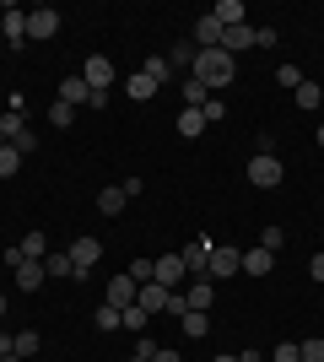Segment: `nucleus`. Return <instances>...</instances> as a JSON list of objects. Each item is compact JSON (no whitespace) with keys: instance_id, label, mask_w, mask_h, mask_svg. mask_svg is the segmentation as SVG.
Returning <instances> with one entry per match:
<instances>
[{"instance_id":"nucleus-1","label":"nucleus","mask_w":324,"mask_h":362,"mask_svg":"<svg viewBox=\"0 0 324 362\" xmlns=\"http://www.w3.org/2000/svg\"><path fill=\"white\" fill-rule=\"evenodd\" d=\"M195 81H200L205 92H216V87H232V76H238V60H232L227 49H200L195 54Z\"/></svg>"},{"instance_id":"nucleus-2","label":"nucleus","mask_w":324,"mask_h":362,"mask_svg":"<svg viewBox=\"0 0 324 362\" xmlns=\"http://www.w3.org/2000/svg\"><path fill=\"white\" fill-rule=\"evenodd\" d=\"M248 184H254V189H276L281 184V157L276 151H254V157H248Z\"/></svg>"},{"instance_id":"nucleus-3","label":"nucleus","mask_w":324,"mask_h":362,"mask_svg":"<svg viewBox=\"0 0 324 362\" xmlns=\"http://www.w3.org/2000/svg\"><path fill=\"white\" fill-rule=\"evenodd\" d=\"M65 255H71V265H76V276H87V271H92V265H97V259H103V243H97L92 233H76Z\"/></svg>"},{"instance_id":"nucleus-4","label":"nucleus","mask_w":324,"mask_h":362,"mask_svg":"<svg viewBox=\"0 0 324 362\" xmlns=\"http://www.w3.org/2000/svg\"><path fill=\"white\" fill-rule=\"evenodd\" d=\"M54 33H60V11H54V6H38V11H28V38H32V44H49Z\"/></svg>"},{"instance_id":"nucleus-5","label":"nucleus","mask_w":324,"mask_h":362,"mask_svg":"<svg viewBox=\"0 0 324 362\" xmlns=\"http://www.w3.org/2000/svg\"><path fill=\"white\" fill-rule=\"evenodd\" d=\"M211 249H216V243L205 238V233H200V238H189L184 249H179V259H184V271H189V276H205V265H211Z\"/></svg>"},{"instance_id":"nucleus-6","label":"nucleus","mask_w":324,"mask_h":362,"mask_svg":"<svg viewBox=\"0 0 324 362\" xmlns=\"http://www.w3.org/2000/svg\"><path fill=\"white\" fill-rule=\"evenodd\" d=\"M81 81H87L92 92H108V87H114V60H108V54H87V65H81Z\"/></svg>"},{"instance_id":"nucleus-7","label":"nucleus","mask_w":324,"mask_h":362,"mask_svg":"<svg viewBox=\"0 0 324 362\" xmlns=\"http://www.w3.org/2000/svg\"><path fill=\"white\" fill-rule=\"evenodd\" d=\"M152 265H157V287H168V292H179L189 281V271H184L179 255H162V259H152Z\"/></svg>"},{"instance_id":"nucleus-8","label":"nucleus","mask_w":324,"mask_h":362,"mask_svg":"<svg viewBox=\"0 0 324 362\" xmlns=\"http://www.w3.org/2000/svg\"><path fill=\"white\" fill-rule=\"evenodd\" d=\"M238 271H244V249L216 243V249H211V265H205V276H238Z\"/></svg>"},{"instance_id":"nucleus-9","label":"nucleus","mask_w":324,"mask_h":362,"mask_svg":"<svg viewBox=\"0 0 324 362\" xmlns=\"http://www.w3.org/2000/svg\"><path fill=\"white\" fill-rule=\"evenodd\" d=\"M184 298H189V308H200V314H211V303H216V287H211V276H189Z\"/></svg>"},{"instance_id":"nucleus-10","label":"nucleus","mask_w":324,"mask_h":362,"mask_svg":"<svg viewBox=\"0 0 324 362\" xmlns=\"http://www.w3.org/2000/svg\"><path fill=\"white\" fill-rule=\"evenodd\" d=\"M211 16L222 22V33H227V28H244V22H248L244 0H216V6H211Z\"/></svg>"},{"instance_id":"nucleus-11","label":"nucleus","mask_w":324,"mask_h":362,"mask_svg":"<svg viewBox=\"0 0 324 362\" xmlns=\"http://www.w3.org/2000/svg\"><path fill=\"white\" fill-rule=\"evenodd\" d=\"M157 92H162V87H157V81H152L146 71H136L130 81H124V98H130V103H152Z\"/></svg>"},{"instance_id":"nucleus-12","label":"nucleus","mask_w":324,"mask_h":362,"mask_svg":"<svg viewBox=\"0 0 324 362\" xmlns=\"http://www.w3.org/2000/svg\"><path fill=\"white\" fill-rule=\"evenodd\" d=\"M270 265H276V255L254 243V249H244V271H238V276H270Z\"/></svg>"},{"instance_id":"nucleus-13","label":"nucleus","mask_w":324,"mask_h":362,"mask_svg":"<svg viewBox=\"0 0 324 362\" xmlns=\"http://www.w3.org/2000/svg\"><path fill=\"white\" fill-rule=\"evenodd\" d=\"M0 33H6V44H28V11H6L0 16Z\"/></svg>"},{"instance_id":"nucleus-14","label":"nucleus","mask_w":324,"mask_h":362,"mask_svg":"<svg viewBox=\"0 0 324 362\" xmlns=\"http://www.w3.org/2000/svg\"><path fill=\"white\" fill-rule=\"evenodd\" d=\"M44 281H49L44 259H28V265H16V287H22V292H38Z\"/></svg>"},{"instance_id":"nucleus-15","label":"nucleus","mask_w":324,"mask_h":362,"mask_svg":"<svg viewBox=\"0 0 324 362\" xmlns=\"http://www.w3.org/2000/svg\"><path fill=\"white\" fill-rule=\"evenodd\" d=\"M136 281H130V276H108V303H114V308H130V303H136Z\"/></svg>"},{"instance_id":"nucleus-16","label":"nucleus","mask_w":324,"mask_h":362,"mask_svg":"<svg viewBox=\"0 0 324 362\" xmlns=\"http://www.w3.org/2000/svg\"><path fill=\"white\" fill-rule=\"evenodd\" d=\"M222 49H227L232 60H238L244 49H254V28H248V22H244V28H227V33H222Z\"/></svg>"},{"instance_id":"nucleus-17","label":"nucleus","mask_w":324,"mask_h":362,"mask_svg":"<svg viewBox=\"0 0 324 362\" xmlns=\"http://www.w3.org/2000/svg\"><path fill=\"white\" fill-rule=\"evenodd\" d=\"M60 103H71V108H76V103H92V87H87L81 76H65V81H60Z\"/></svg>"},{"instance_id":"nucleus-18","label":"nucleus","mask_w":324,"mask_h":362,"mask_svg":"<svg viewBox=\"0 0 324 362\" xmlns=\"http://www.w3.org/2000/svg\"><path fill=\"white\" fill-rule=\"evenodd\" d=\"M136 303L146 308V314H162V308H168V287H157V281H146V287L136 292Z\"/></svg>"},{"instance_id":"nucleus-19","label":"nucleus","mask_w":324,"mask_h":362,"mask_svg":"<svg viewBox=\"0 0 324 362\" xmlns=\"http://www.w3.org/2000/svg\"><path fill=\"white\" fill-rule=\"evenodd\" d=\"M179 136H184V141L205 136V114H200V108H184V114H179Z\"/></svg>"},{"instance_id":"nucleus-20","label":"nucleus","mask_w":324,"mask_h":362,"mask_svg":"<svg viewBox=\"0 0 324 362\" xmlns=\"http://www.w3.org/2000/svg\"><path fill=\"white\" fill-rule=\"evenodd\" d=\"M124 206H130V195H124L119 184H114V189H103V195H97V211H103V216H119Z\"/></svg>"},{"instance_id":"nucleus-21","label":"nucleus","mask_w":324,"mask_h":362,"mask_svg":"<svg viewBox=\"0 0 324 362\" xmlns=\"http://www.w3.org/2000/svg\"><path fill=\"white\" fill-rule=\"evenodd\" d=\"M119 319H124V330H136V335H146V325H152V314H146L140 303H130V308H119Z\"/></svg>"},{"instance_id":"nucleus-22","label":"nucleus","mask_w":324,"mask_h":362,"mask_svg":"<svg viewBox=\"0 0 324 362\" xmlns=\"http://www.w3.org/2000/svg\"><path fill=\"white\" fill-rule=\"evenodd\" d=\"M179 325H184V335H189V341H200V335L211 330V314H200V308H189V314L179 319Z\"/></svg>"},{"instance_id":"nucleus-23","label":"nucleus","mask_w":324,"mask_h":362,"mask_svg":"<svg viewBox=\"0 0 324 362\" xmlns=\"http://www.w3.org/2000/svg\"><path fill=\"white\" fill-rule=\"evenodd\" d=\"M140 71H146V76H152V81H157V87H168V81H173V65H168V60H162V54H152V60H146V65H140Z\"/></svg>"},{"instance_id":"nucleus-24","label":"nucleus","mask_w":324,"mask_h":362,"mask_svg":"<svg viewBox=\"0 0 324 362\" xmlns=\"http://www.w3.org/2000/svg\"><path fill=\"white\" fill-rule=\"evenodd\" d=\"M292 98H297V108H319V103H324V92H319V81H303V87H297Z\"/></svg>"},{"instance_id":"nucleus-25","label":"nucleus","mask_w":324,"mask_h":362,"mask_svg":"<svg viewBox=\"0 0 324 362\" xmlns=\"http://www.w3.org/2000/svg\"><path fill=\"white\" fill-rule=\"evenodd\" d=\"M195 54H200L195 44H173V49H168V65H184V71H195Z\"/></svg>"},{"instance_id":"nucleus-26","label":"nucleus","mask_w":324,"mask_h":362,"mask_svg":"<svg viewBox=\"0 0 324 362\" xmlns=\"http://www.w3.org/2000/svg\"><path fill=\"white\" fill-rule=\"evenodd\" d=\"M22 255L28 259H49V238L44 233H28V238H22Z\"/></svg>"},{"instance_id":"nucleus-27","label":"nucleus","mask_w":324,"mask_h":362,"mask_svg":"<svg viewBox=\"0 0 324 362\" xmlns=\"http://www.w3.org/2000/svg\"><path fill=\"white\" fill-rule=\"evenodd\" d=\"M92 325H97V330H119L124 319H119V308H114V303H103V308L92 314Z\"/></svg>"},{"instance_id":"nucleus-28","label":"nucleus","mask_w":324,"mask_h":362,"mask_svg":"<svg viewBox=\"0 0 324 362\" xmlns=\"http://www.w3.org/2000/svg\"><path fill=\"white\" fill-rule=\"evenodd\" d=\"M184 108H205V87L195 76H184Z\"/></svg>"},{"instance_id":"nucleus-29","label":"nucleus","mask_w":324,"mask_h":362,"mask_svg":"<svg viewBox=\"0 0 324 362\" xmlns=\"http://www.w3.org/2000/svg\"><path fill=\"white\" fill-rule=\"evenodd\" d=\"M71 119H76V108H71V103H54V108H49V124H54V130H71Z\"/></svg>"},{"instance_id":"nucleus-30","label":"nucleus","mask_w":324,"mask_h":362,"mask_svg":"<svg viewBox=\"0 0 324 362\" xmlns=\"http://www.w3.org/2000/svg\"><path fill=\"white\" fill-rule=\"evenodd\" d=\"M38 346H44L38 330H22V335H16V357H38Z\"/></svg>"},{"instance_id":"nucleus-31","label":"nucleus","mask_w":324,"mask_h":362,"mask_svg":"<svg viewBox=\"0 0 324 362\" xmlns=\"http://www.w3.org/2000/svg\"><path fill=\"white\" fill-rule=\"evenodd\" d=\"M16 168H22V151H16V146H0V179H11Z\"/></svg>"},{"instance_id":"nucleus-32","label":"nucleus","mask_w":324,"mask_h":362,"mask_svg":"<svg viewBox=\"0 0 324 362\" xmlns=\"http://www.w3.org/2000/svg\"><path fill=\"white\" fill-rule=\"evenodd\" d=\"M157 351H162V346H157L152 335H140V341H136V357H130V362H157Z\"/></svg>"},{"instance_id":"nucleus-33","label":"nucleus","mask_w":324,"mask_h":362,"mask_svg":"<svg viewBox=\"0 0 324 362\" xmlns=\"http://www.w3.org/2000/svg\"><path fill=\"white\" fill-rule=\"evenodd\" d=\"M265 362H303V351H297V341H281V346L270 351Z\"/></svg>"},{"instance_id":"nucleus-34","label":"nucleus","mask_w":324,"mask_h":362,"mask_svg":"<svg viewBox=\"0 0 324 362\" xmlns=\"http://www.w3.org/2000/svg\"><path fill=\"white\" fill-rule=\"evenodd\" d=\"M276 81H281V87H303V81H308V76H303V71H297V65H281V71H276Z\"/></svg>"},{"instance_id":"nucleus-35","label":"nucleus","mask_w":324,"mask_h":362,"mask_svg":"<svg viewBox=\"0 0 324 362\" xmlns=\"http://www.w3.org/2000/svg\"><path fill=\"white\" fill-rule=\"evenodd\" d=\"M281 243H287L281 227H265V233H260V249H270V255H281Z\"/></svg>"},{"instance_id":"nucleus-36","label":"nucleus","mask_w":324,"mask_h":362,"mask_svg":"<svg viewBox=\"0 0 324 362\" xmlns=\"http://www.w3.org/2000/svg\"><path fill=\"white\" fill-rule=\"evenodd\" d=\"M297 351H303V362H324V341L313 335V341H297Z\"/></svg>"},{"instance_id":"nucleus-37","label":"nucleus","mask_w":324,"mask_h":362,"mask_svg":"<svg viewBox=\"0 0 324 362\" xmlns=\"http://www.w3.org/2000/svg\"><path fill=\"white\" fill-rule=\"evenodd\" d=\"M162 314L184 319V314H189V298H184V292H168V308H162Z\"/></svg>"},{"instance_id":"nucleus-38","label":"nucleus","mask_w":324,"mask_h":362,"mask_svg":"<svg viewBox=\"0 0 324 362\" xmlns=\"http://www.w3.org/2000/svg\"><path fill=\"white\" fill-rule=\"evenodd\" d=\"M11 146H16V151H22V157H32V146H38V136H32V130H22V136H16V141H11Z\"/></svg>"},{"instance_id":"nucleus-39","label":"nucleus","mask_w":324,"mask_h":362,"mask_svg":"<svg viewBox=\"0 0 324 362\" xmlns=\"http://www.w3.org/2000/svg\"><path fill=\"white\" fill-rule=\"evenodd\" d=\"M276 44V28H254V49H270Z\"/></svg>"},{"instance_id":"nucleus-40","label":"nucleus","mask_w":324,"mask_h":362,"mask_svg":"<svg viewBox=\"0 0 324 362\" xmlns=\"http://www.w3.org/2000/svg\"><path fill=\"white\" fill-rule=\"evenodd\" d=\"M0 357H16V335H6V330H0Z\"/></svg>"},{"instance_id":"nucleus-41","label":"nucleus","mask_w":324,"mask_h":362,"mask_svg":"<svg viewBox=\"0 0 324 362\" xmlns=\"http://www.w3.org/2000/svg\"><path fill=\"white\" fill-rule=\"evenodd\" d=\"M308 276H313V281H324V255H313V259H308Z\"/></svg>"},{"instance_id":"nucleus-42","label":"nucleus","mask_w":324,"mask_h":362,"mask_svg":"<svg viewBox=\"0 0 324 362\" xmlns=\"http://www.w3.org/2000/svg\"><path fill=\"white\" fill-rule=\"evenodd\" d=\"M157 362H184V357H179V351H157Z\"/></svg>"},{"instance_id":"nucleus-43","label":"nucleus","mask_w":324,"mask_h":362,"mask_svg":"<svg viewBox=\"0 0 324 362\" xmlns=\"http://www.w3.org/2000/svg\"><path fill=\"white\" fill-rule=\"evenodd\" d=\"M211 362H238V357H211Z\"/></svg>"},{"instance_id":"nucleus-44","label":"nucleus","mask_w":324,"mask_h":362,"mask_svg":"<svg viewBox=\"0 0 324 362\" xmlns=\"http://www.w3.org/2000/svg\"><path fill=\"white\" fill-rule=\"evenodd\" d=\"M0 314H6V292H0Z\"/></svg>"},{"instance_id":"nucleus-45","label":"nucleus","mask_w":324,"mask_h":362,"mask_svg":"<svg viewBox=\"0 0 324 362\" xmlns=\"http://www.w3.org/2000/svg\"><path fill=\"white\" fill-rule=\"evenodd\" d=\"M0 362H22V357H0Z\"/></svg>"},{"instance_id":"nucleus-46","label":"nucleus","mask_w":324,"mask_h":362,"mask_svg":"<svg viewBox=\"0 0 324 362\" xmlns=\"http://www.w3.org/2000/svg\"><path fill=\"white\" fill-rule=\"evenodd\" d=\"M319 146H324V124H319Z\"/></svg>"},{"instance_id":"nucleus-47","label":"nucleus","mask_w":324,"mask_h":362,"mask_svg":"<svg viewBox=\"0 0 324 362\" xmlns=\"http://www.w3.org/2000/svg\"><path fill=\"white\" fill-rule=\"evenodd\" d=\"M0 49H6V33H0Z\"/></svg>"}]
</instances>
